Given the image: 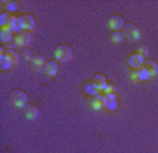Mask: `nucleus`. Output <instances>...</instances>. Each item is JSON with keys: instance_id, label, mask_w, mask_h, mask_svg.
Returning a JSON list of instances; mask_svg holds the SVG:
<instances>
[{"instance_id": "39448f33", "label": "nucleus", "mask_w": 158, "mask_h": 153, "mask_svg": "<svg viewBox=\"0 0 158 153\" xmlns=\"http://www.w3.org/2000/svg\"><path fill=\"white\" fill-rule=\"evenodd\" d=\"M124 34L128 40H131V41H137L138 38H140V36H141L140 28H138L135 24H127L124 28Z\"/></svg>"}, {"instance_id": "20e7f679", "label": "nucleus", "mask_w": 158, "mask_h": 153, "mask_svg": "<svg viewBox=\"0 0 158 153\" xmlns=\"http://www.w3.org/2000/svg\"><path fill=\"white\" fill-rule=\"evenodd\" d=\"M34 24H35V20L31 14H21L19 17V26H20V30H24V31H30L33 30Z\"/></svg>"}, {"instance_id": "2eb2a0df", "label": "nucleus", "mask_w": 158, "mask_h": 153, "mask_svg": "<svg viewBox=\"0 0 158 153\" xmlns=\"http://www.w3.org/2000/svg\"><path fill=\"white\" fill-rule=\"evenodd\" d=\"M118 107V103H117V99L116 98H106V102H105V108L109 111H116Z\"/></svg>"}, {"instance_id": "393cba45", "label": "nucleus", "mask_w": 158, "mask_h": 153, "mask_svg": "<svg viewBox=\"0 0 158 153\" xmlns=\"http://www.w3.org/2000/svg\"><path fill=\"white\" fill-rule=\"evenodd\" d=\"M24 55H26L27 58H30V60H31V51H30L28 48H26V50H24Z\"/></svg>"}, {"instance_id": "0eeeda50", "label": "nucleus", "mask_w": 158, "mask_h": 153, "mask_svg": "<svg viewBox=\"0 0 158 153\" xmlns=\"http://www.w3.org/2000/svg\"><path fill=\"white\" fill-rule=\"evenodd\" d=\"M24 115H26V118L28 120H35L38 119L40 116V109L38 107H35V105H27L26 109H24Z\"/></svg>"}, {"instance_id": "aec40b11", "label": "nucleus", "mask_w": 158, "mask_h": 153, "mask_svg": "<svg viewBox=\"0 0 158 153\" xmlns=\"http://www.w3.org/2000/svg\"><path fill=\"white\" fill-rule=\"evenodd\" d=\"M123 40H124V33H122V31H113L112 41H114V43H122Z\"/></svg>"}, {"instance_id": "4be33fe9", "label": "nucleus", "mask_w": 158, "mask_h": 153, "mask_svg": "<svg viewBox=\"0 0 158 153\" xmlns=\"http://www.w3.org/2000/svg\"><path fill=\"white\" fill-rule=\"evenodd\" d=\"M10 17H11V16H10L9 13H3L2 16H0V24H2V27H7Z\"/></svg>"}, {"instance_id": "dca6fc26", "label": "nucleus", "mask_w": 158, "mask_h": 153, "mask_svg": "<svg viewBox=\"0 0 158 153\" xmlns=\"http://www.w3.org/2000/svg\"><path fill=\"white\" fill-rule=\"evenodd\" d=\"M4 55H6L7 58L13 63V65H16V64L19 63V60H20V57H19V54H17V51H14V50H7Z\"/></svg>"}, {"instance_id": "f257e3e1", "label": "nucleus", "mask_w": 158, "mask_h": 153, "mask_svg": "<svg viewBox=\"0 0 158 153\" xmlns=\"http://www.w3.org/2000/svg\"><path fill=\"white\" fill-rule=\"evenodd\" d=\"M10 101L16 108H26L27 107V94L21 90H14L10 92Z\"/></svg>"}, {"instance_id": "412c9836", "label": "nucleus", "mask_w": 158, "mask_h": 153, "mask_svg": "<svg viewBox=\"0 0 158 153\" xmlns=\"http://www.w3.org/2000/svg\"><path fill=\"white\" fill-rule=\"evenodd\" d=\"M4 7H6L7 11H16L17 9H19L16 2H6V3H4Z\"/></svg>"}, {"instance_id": "5701e85b", "label": "nucleus", "mask_w": 158, "mask_h": 153, "mask_svg": "<svg viewBox=\"0 0 158 153\" xmlns=\"http://www.w3.org/2000/svg\"><path fill=\"white\" fill-rule=\"evenodd\" d=\"M114 91H116L114 85H112V84H107V85H106V87L102 90V92L106 95V94H114Z\"/></svg>"}, {"instance_id": "423d86ee", "label": "nucleus", "mask_w": 158, "mask_h": 153, "mask_svg": "<svg viewBox=\"0 0 158 153\" xmlns=\"http://www.w3.org/2000/svg\"><path fill=\"white\" fill-rule=\"evenodd\" d=\"M127 64L131 67V68H140V67L144 65V57H143L141 54L134 53L127 58Z\"/></svg>"}, {"instance_id": "1a4fd4ad", "label": "nucleus", "mask_w": 158, "mask_h": 153, "mask_svg": "<svg viewBox=\"0 0 158 153\" xmlns=\"http://www.w3.org/2000/svg\"><path fill=\"white\" fill-rule=\"evenodd\" d=\"M30 64L33 67L34 70H41L43 67H45V60H44V57L41 54H35V55L31 57V60H30Z\"/></svg>"}, {"instance_id": "f8f14e48", "label": "nucleus", "mask_w": 158, "mask_h": 153, "mask_svg": "<svg viewBox=\"0 0 158 153\" xmlns=\"http://www.w3.org/2000/svg\"><path fill=\"white\" fill-rule=\"evenodd\" d=\"M0 37H2V41H3V43H10V41L13 40V30H10L9 27H2Z\"/></svg>"}, {"instance_id": "7ed1b4c3", "label": "nucleus", "mask_w": 158, "mask_h": 153, "mask_svg": "<svg viewBox=\"0 0 158 153\" xmlns=\"http://www.w3.org/2000/svg\"><path fill=\"white\" fill-rule=\"evenodd\" d=\"M33 40V36L30 31H20L16 37H14V46L19 48H26Z\"/></svg>"}, {"instance_id": "9b49d317", "label": "nucleus", "mask_w": 158, "mask_h": 153, "mask_svg": "<svg viewBox=\"0 0 158 153\" xmlns=\"http://www.w3.org/2000/svg\"><path fill=\"white\" fill-rule=\"evenodd\" d=\"M93 85H95L96 90L102 91L103 88L107 85V82H106V76L103 75V74H98V75H95V78H93Z\"/></svg>"}, {"instance_id": "6e6552de", "label": "nucleus", "mask_w": 158, "mask_h": 153, "mask_svg": "<svg viewBox=\"0 0 158 153\" xmlns=\"http://www.w3.org/2000/svg\"><path fill=\"white\" fill-rule=\"evenodd\" d=\"M123 24H124V20H123V17L120 14H114V16L109 19V26L114 31H118V28H122Z\"/></svg>"}, {"instance_id": "f3484780", "label": "nucleus", "mask_w": 158, "mask_h": 153, "mask_svg": "<svg viewBox=\"0 0 158 153\" xmlns=\"http://www.w3.org/2000/svg\"><path fill=\"white\" fill-rule=\"evenodd\" d=\"M7 27H9L10 30H13V31H20L19 17H14V16L10 17V20H9V24H7Z\"/></svg>"}, {"instance_id": "9d476101", "label": "nucleus", "mask_w": 158, "mask_h": 153, "mask_svg": "<svg viewBox=\"0 0 158 153\" xmlns=\"http://www.w3.org/2000/svg\"><path fill=\"white\" fill-rule=\"evenodd\" d=\"M44 72L48 76H54L56 72H58V63L56 61H48L44 67Z\"/></svg>"}, {"instance_id": "4468645a", "label": "nucleus", "mask_w": 158, "mask_h": 153, "mask_svg": "<svg viewBox=\"0 0 158 153\" xmlns=\"http://www.w3.org/2000/svg\"><path fill=\"white\" fill-rule=\"evenodd\" d=\"M135 74H137V78H138V81H145V80H148V78L151 76V75H150V74H148V71L144 68V65H143V67H140V68H138V70H137V72H135Z\"/></svg>"}, {"instance_id": "f03ea898", "label": "nucleus", "mask_w": 158, "mask_h": 153, "mask_svg": "<svg viewBox=\"0 0 158 153\" xmlns=\"http://www.w3.org/2000/svg\"><path fill=\"white\" fill-rule=\"evenodd\" d=\"M72 53L73 51L69 46H58L54 51V57L59 63H68L72 58Z\"/></svg>"}, {"instance_id": "ddd939ff", "label": "nucleus", "mask_w": 158, "mask_h": 153, "mask_svg": "<svg viewBox=\"0 0 158 153\" xmlns=\"http://www.w3.org/2000/svg\"><path fill=\"white\" fill-rule=\"evenodd\" d=\"M144 68L148 71V74L151 76H155L158 74V65L154 61H147V63H144Z\"/></svg>"}, {"instance_id": "b1692460", "label": "nucleus", "mask_w": 158, "mask_h": 153, "mask_svg": "<svg viewBox=\"0 0 158 153\" xmlns=\"http://www.w3.org/2000/svg\"><path fill=\"white\" fill-rule=\"evenodd\" d=\"M138 54H141L143 57H147L148 54H150V51H148V48L147 47H140V48H138V51H137Z\"/></svg>"}, {"instance_id": "a211bd4d", "label": "nucleus", "mask_w": 158, "mask_h": 153, "mask_svg": "<svg viewBox=\"0 0 158 153\" xmlns=\"http://www.w3.org/2000/svg\"><path fill=\"white\" fill-rule=\"evenodd\" d=\"M88 103H89V107H92L95 111H99V109H102V108H103V103L100 102V101H98L96 98H93V97L89 99Z\"/></svg>"}, {"instance_id": "6ab92c4d", "label": "nucleus", "mask_w": 158, "mask_h": 153, "mask_svg": "<svg viewBox=\"0 0 158 153\" xmlns=\"http://www.w3.org/2000/svg\"><path fill=\"white\" fill-rule=\"evenodd\" d=\"M0 61H2V63H0V67H2V70H9L10 67L13 65V63H11V61H10L6 55L2 57V58H0Z\"/></svg>"}]
</instances>
